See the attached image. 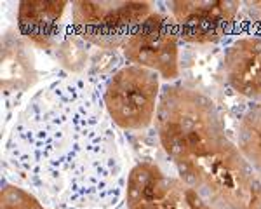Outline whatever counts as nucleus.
Returning <instances> with one entry per match:
<instances>
[{
  "label": "nucleus",
  "instance_id": "6",
  "mask_svg": "<svg viewBox=\"0 0 261 209\" xmlns=\"http://www.w3.org/2000/svg\"><path fill=\"white\" fill-rule=\"evenodd\" d=\"M181 39L167 12L155 11L134 30L122 47L129 65L151 70L167 84L179 79Z\"/></svg>",
  "mask_w": 261,
  "mask_h": 209
},
{
  "label": "nucleus",
  "instance_id": "13",
  "mask_svg": "<svg viewBox=\"0 0 261 209\" xmlns=\"http://www.w3.org/2000/svg\"><path fill=\"white\" fill-rule=\"evenodd\" d=\"M0 209H50L21 188L6 183L0 194Z\"/></svg>",
  "mask_w": 261,
  "mask_h": 209
},
{
  "label": "nucleus",
  "instance_id": "4",
  "mask_svg": "<svg viewBox=\"0 0 261 209\" xmlns=\"http://www.w3.org/2000/svg\"><path fill=\"white\" fill-rule=\"evenodd\" d=\"M70 9L75 32L103 51L122 49L134 30L157 11L153 2L145 0H75Z\"/></svg>",
  "mask_w": 261,
  "mask_h": 209
},
{
  "label": "nucleus",
  "instance_id": "11",
  "mask_svg": "<svg viewBox=\"0 0 261 209\" xmlns=\"http://www.w3.org/2000/svg\"><path fill=\"white\" fill-rule=\"evenodd\" d=\"M235 143L261 179V104H251L235 124Z\"/></svg>",
  "mask_w": 261,
  "mask_h": 209
},
{
  "label": "nucleus",
  "instance_id": "3",
  "mask_svg": "<svg viewBox=\"0 0 261 209\" xmlns=\"http://www.w3.org/2000/svg\"><path fill=\"white\" fill-rule=\"evenodd\" d=\"M162 79L136 65H120L103 84L107 114L119 131H146L155 124L162 96Z\"/></svg>",
  "mask_w": 261,
  "mask_h": 209
},
{
  "label": "nucleus",
  "instance_id": "5",
  "mask_svg": "<svg viewBox=\"0 0 261 209\" xmlns=\"http://www.w3.org/2000/svg\"><path fill=\"white\" fill-rule=\"evenodd\" d=\"M124 202L127 209H218L178 174L151 161L129 169Z\"/></svg>",
  "mask_w": 261,
  "mask_h": 209
},
{
  "label": "nucleus",
  "instance_id": "9",
  "mask_svg": "<svg viewBox=\"0 0 261 209\" xmlns=\"http://www.w3.org/2000/svg\"><path fill=\"white\" fill-rule=\"evenodd\" d=\"M223 75L235 94L261 104V37H233L223 53Z\"/></svg>",
  "mask_w": 261,
  "mask_h": 209
},
{
  "label": "nucleus",
  "instance_id": "1",
  "mask_svg": "<svg viewBox=\"0 0 261 209\" xmlns=\"http://www.w3.org/2000/svg\"><path fill=\"white\" fill-rule=\"evenodd\" d=\"M107 79L63 75L14 115L2 146L6 183L50 209H115L129 171L103 103Z\"/></svg>",
  "mask_w": 261,
  "mask_h": 209
},
{
  "label": "nucleus",
  "instance_id": "8",
  "mask_svg": "<svg viewBox=\"0 0 261 209\" xmlns=\"http://www.w3.org/2000/svg\"><path fill=\"white\" fill-rule=\"evenodd\" d=\"M2 96H4V125L11 120L16 103L21 101L28 91H32L39 82V70L33 47L23 39L16 27H7L2 33Z\"/></svg>",
  "mask_w": 261,
  "mask_h": 209
},
{
  "label": "nucleus",
  "instance_id": "12",
  "mask_svg": "<svg viewBox=\"0 0 261 209\" xmlns=\"http://www.w3.org/2000/svg\"><path fill=\"white\" fill-rule=\"evenodd\" d=\"M89 47L91 45L75 32V28L70 23L65 27V32H63L58 45L54 47L53 54L58 63L68 72V75L81 77L89 65Z\"/></svg>",
  "mask_w": 261,
  "mask_h": 209
},
{
  "label": "nucleus",
  "instance_id": "7",
  "mask_svg": "<svg viewBox=\"0 0 261 209\" xmlns=\"http://www.w3.org/2000/svg\"><path fill=\"white\" fill-rule=\"evenodd\" d=\"M181 42L213 45L241 28V0H172L166 2Z\"/></svg>",
  "mask_w": 261,
  "mask_h": 209
},
{
  "label": "nucleus",
  "instance_id": "10",
  "mask_svg": "<svg viewBox=\"0 0 261 209\" xmlns=\"http://www.w3.org/2000/svg\"><path fill=\"white\" fill-rule=\"evenodd\" d=\"M71 2L65 0H23L18 4L16 28L33 49L53 53L66 24V11Z\"/></svg>",
  "mask_w": 261,
  "mask_h": 209
},
{
  "label": "nucleus",
  "instance_id": "14",
  "mask_svg": "<svg viewBox=\"0 0 261 209\" xmlns=\"http://www.w3.org/2000/svg\"><path fill=\"white\" fill-rule=\"evenodd\" d=\"M241 27L246 28V33L249 35L261 37V0L242 2Z\"/></svg>",
  "mask_w": 261,
  "mask_h": 209
},
{
  "label": "nucleus",
  "instance_id": "2",
  "mask_svg": "<svg viewBox=\"0 0 261 209\" xmlns=\"http://www.w3.org/2000/svg\"><path fill=\"white\" fill-rule=\"evenodd\" d=\"M155 129L178 176L214 207L261 209V179L207 94L185 84L164 86Z\"/></svg>",
  "mask_w": 261,
  "mask_h": 209
}]
</instances>
